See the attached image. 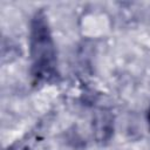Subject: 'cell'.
Wrapping results in <instances>:
<instances>
[{
    "label": "cell",
    "instance_id": "obj_1",
    "mask_svg": "<svg viewBox=\"0 0 150 150\" xmlns=\"http://www.w3.org/2000/svg\"><path fill=\"white\" fill-rule=\"evenodd\" d=\"M29 43L33 76L36 80H50L56 75V53L48 20L42 9L36 12L30 21Z\"/></svg>",
    "mask_w": 150,
    "mask_h": 150
},
{
    "label": "cell",
    "instance_id": "obj_2",
    "mask_svg": "<svg viewBox=\"0 0 150 150\" xmlns=\"http://www.w3.org/2000/svg\"><path fill=\"white\" fill-rule=\"evenodd\" d=\"M95 124V136L98 142L108 141L111 136L112 132V127H111V118L107 117L104 115L97 117L94 122Z\"/></svg>",
    "mask_w": 150,
    "mask_h": 150
},
{
    "label": "cell",
    "instance_id": "obj_3",
    "mask_svg": "<svg viewBox=\"0 0 150 150\" xmlns=\"http://www.w3.org/2000/svg\"><path fill=\"white\" fill-rule=\"evenodd\" d=\"M146 120H148V124H149V129H150V107L148 110V115H146Z\"/></svg>",
    "mask_w": 150,
    "mask_h": 150
}]
</instances>
